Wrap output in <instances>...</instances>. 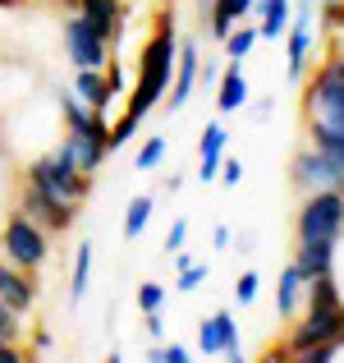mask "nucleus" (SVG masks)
<instances>
[{
  "label": "nucleus",
  "instance_id": "nucleus-23",
  "mask_svg": "<svg viewBox=\"0 0 344 363\" xmlns=\"http://www.w3.org/2000/svg\"><path fill=\"white\" fill-rule=\"evenodd\" d=\"M124 9H129V5H124V0H79V14L83 18H88V23L92 28H101V33H115V23H120V18H124Z\"/></svg>",
  "mask_w": 344,
  "mask_h": 363
},
{
  "label": "nucleus",
  "instance_id": "nucleus-14",
  "mask_svg": "<svg viewBox=\"0 0 344 363\" xmlns=\"http://www.w3.org/2000/svg\"><path fill=\"white\" fill-rule=\"evenodd\" d=\"M225 147H229V133L221 120H207L202 133H197V179L202 184H216V170L225 161Z\"/></svg>",
  "mask_w": 344,
  "mask_h": 363
},
{
  "label": "nucleus",
  "instance_id": "nucleus-42",
  "mask_svg": "<svg viewBox=\"0 0 344 363\" xmlns=\"http://www.w3.org/2000/svg\"><path fill=\"white\" fill-rule=\"evenodd\" d=\"M197 5H207V0H197Z\"/></svg>",
  "mask_w": 344,
  "mask_h": 363
},
{
  "label": "nucleus",
  "instance_id": "nucleus-39",
  "mask_svg": "<svg viewBox=\"0 0 344 363\" xmlns=\"http://www.w3.org/2000/svg\"><path fill=\"white\" fill-rule=\"evenodd\" d=\"M326 18H331L336 28H344V0H336V5H331V14H326Z\"/></svg>",
  "mask_w": 344,
  "mask_h": 363
},
{
  "label": "nucleus",
  "instance_id": "nucleus-35",
  "mask_svg": "<svg viewBox=\"0 0 344 363\" xmlns=\"http://www.w3.org/2000/svg\"><path fill=\"white\" fill-rule=\"evenodd\" d=\"M142 322H147L151 340H166V318H161V313H142Z\"/></svg>",
  "mask_w": 344,
  "mask_h": 363
},
{
  "label": "nucleus",
  "instance_id": "nucleus-10",
  "mask_svg": "<svg viewBox=\"0 0 344 363\" xmlns=\"http://www.w3.org/2000/svg\"><path fill=\"white\" fill-rule=\"evenodd\" d=\"M197 65H202V42H197V37H179L175 74H170V88H166L170 116H179V111L193 101V92H197Z\"/></svg>",
  "mask_w": 344,
  "mask_h": 363
},
{
  "label": "nucleus",
  "instance_id": "nucleus-17",
  "mask_svg": "<svg viewBox=\"0 0 344 363\" xmlns=\"http://www.w3.org/2000/svg\"><path fill=\"white\" fill-rule=\"evenodd\" d=\"M69 92L79 101H88L92 111H101V116H110V79H106V69H74V79H69Z\"/></svg>",
  "mask_w": 344,
  "mask_h": 363
},
{
  "label": "nucleus",
  "instance_id": "nucleus-19",
  "mask_svg": "<svg viewBox=\"0 0 344 363\" xmlns=\"http://www.w3.org/2000/svg\"><path fill=\"white\" fill-rule=\"evenodd\" d=\"M294 267H299L303 276H326V272H336V244L331 240H317V244H299L294 248Z\"/></svg>",
  "mask_w": 344,
  "mask_h": 363
},
{
  "label": "nucleus",
  "instance_id": "nucleus-18",
  "mask_svg": "<svg viewBox=\"0 0 344 363\" xmlns=\"http://www.w3.org/2000/svg\"><path fill=\"white\" fill-rule=\"evenodd\" d=\"M253 18H257V37L262 42H280L289 18H294V0H257Z\"/></svg>",
  "mask_w": 344,
  "mask_h": 363
},
{
  "label": "nucleus",
  "instance_id": "nucleus-13",
  "mask_svg": "<svg viewBox=\"0 0 344 363\" xmlns=\"http://www.w3.org/2000/svg\"><path fill=\"white\" fill-rule=\"evenodd\" d=\"M0 299H5L9 308H18V313H33L37 308V281H33V272L14 267L5 253H0Z\"/></svg>",
  "mask_w": 344,
  "mask_h": 363
},
{
  "label": "nucleus",
  "instance_id": "nucleus-40",
  "mask_svg": "<svg viewBox=\"0 0 344 363\" xmlns=\"http://www.w3.org/2000/svg\"><path fill=\"white\" fill-rule=\"evenodd\" d=\"M179 184H184V175H179V170H170V179H166V194H179Z\"/></svg>",
  "mask_w": 344,
  "mask_h": 363
},
{
  "label": "nucleus",
  "instance_id": "nucleus-6",
  "mask_svg": "<svg viewBox=\"0 0 344 363\" xmlns=\"http://www.w3.org/2000/svg\"><path fill=\"white\" fill-rule=\"evenodd\" d=\"M60 46H64V60H69L74 69H106V60H110V37L101 33V28H92L79 9L64 14Z\"/></svg>",
  "mask_w": 344,
  "mask_h": 363
},
{
  "label": "nucleus",
  "instance_id": "nucleus-28",
  "mask_svg": "<svg viewBox=\"0 0 344 363\" xmlns=\"http://www.w3.org/2000/svg\"><path fill=\"white\" fill-rule=\"evenodd\" d=\"M147 359H151V363H193V359H197V350H193V345H184V340H170V345H151V350H147Z\"/></svg>",
  "mask_w": 344,
  "mask_h": 363
},
{
  "label": "nucleus",
  "instance_id": "nucleus-38",
  "mask_svg": "<svg viewBox=\"0 0 344 363\" xmlns=\"http://www.w3.org/2000/svg\"><path fill=\"white\" fill-rule=\"evenodd\" d=\"M253 116H257V124H266V116H271V97H262V101H257V106H253Z\"/></svg>",
  "mask_w": 344,
  "mask_h": 363
},
{
  "label": "nucleus",
  "instance_id": "nucleus-2",
  "mask_svg": "<svg viewBox=\"0 0 344 363\" xmlns=\"http://www.w3.org/2000/svg\"><path fill=\"white\" fill-rule=\"evenodd\" d=\"M23 179H28V184H37L42 194L64 198V203H79L83 207L97 175H88V170L69 157V147H64V143H51L46 152H37V157L23 161Z\"/></svg>",
  "mask_w": 344,
  "mask_h": 363
},
{
  "label": "nucleus",
  "instance_id": "nucleus-26",
  "mask_svg": "<svg viewBox=\"0 0 344 363\" xmlns=\"http://www.w3.org/2000/svg\"><path fill=\"white\" fill-rule=\"evenodd\" d=\"M308 143L312 147H321L326 157H336L344 166V129H321V124H308Z\"/></svg>",
  "mask_w": 344,
  "mask_h": 363
},
{
  "label": "nucleus",
  "instance_id": "nucleus-34",
  "mask_svg": "<svg viewBox=\"0 0 344 363\" xmlns=\"http://www.w3.org/2000/svg\"><path fill=\"white\" fill-rule=\"evenodd\" d=\"M216 179H221L225 189H234L239 179H243V161H239V157H225V161H221V170H216Z\"/></svg>",
  "mask_w": 344,
  "mask_h": 363
},
{
  "label": "nucleus",
  "instance_id": "nucleus-12",
  "mask_svg": "<svg viewBox=\"0 0 344 363\" xmlns=\"http://www.w3.org/2000/svg\"><path fill=\"white\" fill-rule=\"evenodd\" d=\"M253 9H257V0H207V5H202V28H207V37L221 46L229 28L243 23V18H253Z\"/></svg>",
  "mask_w": 344,
  "mask_h": 363
},
{
  "label": "nucleus",
  "instance_id": "nucleus-22",
  "mask_svg": "<svg viewBox=\"0 0 344 363\" xmlns=\"http://www.w3.org/2000/svg\"><path fill=\"white\" fill-rule=\"evenodd\" d=\"M151 212H156V194H133L129 207H124V240H142L151 225Z\"/></svg>",
  "mask_w": 344,
  "mask_h": 363
},
{
  "label": "nucleus",
  "instance_id": "nucleus-1",
  "mask_svg": "<svg viewBox=\"0 0 344 363\" xmlns=\"http://www.w3.org/2000/svg\"><path fill=\"white\" fill-rule=\"evenodd\" d=\"M175 55H179V33H175V14H161L156 33L142 42L138 51V79H133V92L124 97V111L120 116L129 120H147L151 111L166 101V88H170V74H175Z\"/></svg>",
  "mask_w": 344,
  "mask_h": 363
},
{
  "label": "nucleus",
  "instance_id": "nucleus-15",
  "mask_svg": "<svg viewBox=\"0 0 344 363\" xmlns=\"http://www.w3.org/2000/svg\"><path fill=\"white\" fill-rule=\"evenodd\" d=\"M303 299H308V276H303L294 262H285L280 276H275V318L294 322L303 313Z\"/></svg>",
  "mask_w": 344,
  "mask_h": 363
},
{
  "label": "nucleus",
  "instance_id": "nucleus-37",
  "mask_svg": "<svg viewBox=\"0 0 344 363\" xmlns=\"http://www.w3.org/2000/svg\"><path fill=\"white\" fill-rule=\"evenodd\" d=\"M229 248H239V253H253V248H257V235H239Z\"/></svg>",
  "mask_w": 344,
  "mask_h": 363
},
{
  "label": "nucleus",
  "instance_id": "nucleus-21",
  "mask_svg": "<svg viewBox=\"0 0 344 363\" xmlns=\"http://www.w3.org/2000/svg\"><path fill=\"white\" fill-rule=\"evenodd\" d=\"M207 276H212V262H197V257H193V253H184V248L175 253V294H193V290H202Z\"/></svg>",
  "mask_w": 344,
  "mask_h": 363
},
{
  "label": "nucleus",
  "instance_id": "nucleus-25",
  "mask_svg": "<svg viewBox=\"0 0 344 363\" xmlns=\"http://www.w3.org/2000/svg\"><path fill=\"white\" fill-rule=\"evenodd\" d=\"M166 152H170V138L166 133H151V138L133 152V170H142V175H147V170H161L166 166Z\"/></svg>",
  "mask_w": 344,
  "mask_h": 363
},
{
  "label": "nucleus",
  "instance_id": "nucleus-32",
  "mask_svg": "<svg viewBox=\"0 0 344 363\" xmlns=\"http://www.w3.org/2000/svg\"><path fill=\"white\" fill-rule=\"evenodd\" d=\"M184 244H188V216H175V221H170V230H166V244H161V248H166V257H175Z\"/></svg>",
  "mask_w": 344,
  "mask_h": 363
},
{
  "label": "nucleus",
  "instance_id": "nucleus-8",
  "mask_svg": "<svg viewBox=\"0 0 344 363\" xmlns=\"http://www.w3.org/2000/svg\"><path fill=\"white\" fill-rule=\"evenodd\" d=\"M312 18H317V0H299L294 5V18L285 28V79L303 83L308 79V60H312Z\"/></svg>",
  "mask_w": 344,
  "mask_h": 363
},
{
  "label": "nucleus",
  "instance_id": "nucleus-3",
  "mask_svg": "<svg viewBox=\"0 0 344 363\" xmlns=\"http://www.w3.org/2000/svg\"><path fill=\"white\" fill-rule=\"evenodd\" d=\"M303 120L321 129H344V69L336 55H326L303 79Z\"/></svg>",
  "mask_w": 344,
  "mask_h": 363
},
{
  "label": "nucleus",
  "instance_id": "nucleus-20",
  "mask_svg": "<svg viewBox=\"0 0 344 363\" xmlns=\"http://www.w3.org/2000/svg\"><path fill=\"white\" fill-rule=\"evenodd\" d=\"M92 257H97V244L79 240V248H74V272H69V308H79L88 285H92Z\"/></svg>",
  "mask_w": 344,
  "mask_h": 363
},
{
  "label": "nucleus",
  "instance_id": "nucleus-11",
  "mask_svg": "<svg viewBox=\"0 0 344 363\" xmlns=\"http://www.w3.org/2000/svg\"><path fill=\"white\" fill-rule=\"evenodd\" d=\"M229 345H239V322L229 308H216L197 322V336H193V350L197 359H221Z\"/></svg>",
  "mask_w": 344,
  "mask_h": 363
},
{
  "label": "nucleus",
  "instance_id": "nucleus-4",
  "mask_svg": "<svg viewBox=\"0 0 344 363\" xmlns=\"http://www.w3.org/2000/svg\"><path fill=\"white\" fill-rule=\"evenodd\" d=\"M340 235H344V194L340 189L303 194L299 216H294V240L299 244H317V240L340 244Z\"/></svg>",
  "mask_w": 344,
  "mask_h": 363
},
{
  "label": "nucleus",
  "instance_id": "nucleus-9",
  "mask_svg": "<svg viewBox=\"0 0 344 363\" xmlns=\"http://www.w3.org/2000/svg\"><path fill=\"white\" fill-rule=\"evenodd\" d=\"M18 212L33 216V221L42 225L46 235H64V230L74 225V216H79V203L51 198V194H42L37 184H28V179H23V189H18Z\"/></svg>",
  "mask_w": 344,
  "mask_h": 363
},
{
  "label": "nucleus",
  "instance_id": "nucleus-29",
  "mask_svg": "<svg viewBox=\"0 0 344 363\" xmlns=\"http://www.w3.org/2000/svg\"><path fill=\"white\" fill-rule=\"evenodd\" d=\"M23 322H28V313H18V308H9L5 299H0V336L5 340H14V345H23Z\"/></svg>",
  "mask_w": 344,
  "mask_h": 363
},
{
  "label": "nucleus",
  "instance_id": "nucleus-41",
  "mask_svg": "<svg viewBox=\"0 0 344 363\" xmlns=\"http://www.w3.org/2000/svg\"><path fill=\"white\" fill-rule=\"evenodd\" d=\"M18 5V0H0V9H14Z\"/></svg>",
  "mask_w": 344,
  "mask_h": 363
},
{
  "label": "nucleus",
  "instance_id": "nucleus-7",
  "mask_svg": "<svg viewBox=\"0 0 344 363\" xmlns=\"http://www.w3.org/2000/svg\"><path fill=\"white\" fill-rule=\"evenodd\" d=\"M289 184H294V194H321V189H340L344 194V166L308 143L289 161Z\"/></svg>",
  "mask_w": 344,
  "mask_h": 363
},
{
  "label": "nucleus",
  "instance_id": "nucleus-31",
  "mask_svg": "<svg viewBox=\"0 0 344 363\" xmlns=\"http://www.w3.org/2000/svg\"><path fill=\"white\" fill-rule=\"evenodd\" d=\"M23 350H28V359H60V354H64V350L55 345V336H51V331H37V336H33V345H23Z\"/></svg>",
  "mask_w": 344,
  "mask_h": 363
},
{
  "label": "nucleus",
  "instance_id": "nucleus-36",
  "mask_svg": "<svg viewBox=\"0 0 344 363\" xmlns=\"http://www.w3.org/2000/svg\"><path fill=\"white\" fill-rule=\"evenodd\" d=\"M229 244H234V230H229V225H216V230H212V248H216V253H225Z\"/></svg>",
  "mask_w": 344,
  "mask_h": 363
},
{
  "label": "nucleus",
  "instance_id": "nucleus-24",
  "mask_svg": "<svg viewBox=\"0 0 344 363\" xmlns=\"http://www.w3.org/2000/svg\"><path fill=\"white\" fill-rule=\"evenodd\" d=\"M257 42H262V37H257V18H243V23H234V28L225 33L221 51H225V60H248Z\"/></svg>",
  "mask_w": 344,
  "mask_h": 363
},
{
  "label": "nucleus",
  "instance_id": "nucleus-33",
  "mask_svg": "<svg viewBox=\"0 0 344 363\" xmlns=\"http://www.w3.org/2000/svg\"><path fill=\"white\" fill-rule=\"evenodd\" d=\"M221 55H207L202 65H197V88H207V92H216V83H221Z\"/></svg>",
  "mask_w": 344,
  "mask_h": 363
},
{
  "label": "nucleus",
  "instance_id": "nucleus-30",
  "mask_svg": "<svg viewBox=\"0 0 344 363\" xmlns=\"http://www.w3.org/2000/svg\"><path fill=\"white\" fill-rule=\"evenodd\" d=\"M133 303H138V313H161L166 308V285L161 281H142L138 294H133Z\"/></svg>",
  "mask_w": 344,
  "mask_h": 363
},
{
  "label": "nucleus",
  "instance_id": "nucleus-5",
  "mask_svg": "<svg viewBox=\"0 0 344 363\" xmlns=\"http://www.w3.org/2000/svg\"><path fill=\"white\" fill-rule=\"evenodd\" d=\"M0 253L14 267H23V272L37 276L46 267V257H51V235H46L33 216H23L14 207V212L5 216V225H0Z\"/></svg>",
  "mask_w": 344,
  "mask_h": 363
},
{
  "label": "nucleus",
  "instance_id": "nucleus-16",
  "mask_svg": "<svg viewBox=\"0 0 344 363\" xmlns=\"http://www.w3.org/2000/svg\"><path fill=\"white\" fill-rule=\"evenodd\" d=\"M248 101H253V88H248V79H243V60H229L221 69V83H216V111H221V116H234Z\"/></svg>",
  "mask_w": 344,
  "mask_h": 363
},
{
  "label": "nucleus",
  "instance_id": "nucleus-27",
  "mask_svg": "<svg viewBox=\"0 0 344 363\" xmlns=\"http://www.w3.org/2000/svg\"><path fill=\"white\" fill-rule=\"evenodd\" d=\"M257 294H262V276H257V267H243V272L234 276V303L239 308H253Z\"/></svg>",
  "mask_w": 344,
  "mask_h": 363
}]
</instances>
